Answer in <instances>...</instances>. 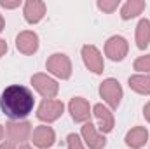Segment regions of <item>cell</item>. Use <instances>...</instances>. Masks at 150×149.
Returning a JSON list of instances; mask_svg holds the SVG:
<instances>
[{
	"mask_svg": "<svg viewBox=\"0 0 150 149\" xmlns=\"http://www.w3.org/2000/svg\"><path fill=\"white\" fill-rule=\"evenodd\" d=\"M33 104H35V98H33L32 91L19 84H12V86L5 88L2 93V98H0L2 112L7 117L18 119V121L26 117L32 112Z\"/></svg>",
	"mask_w": 150,
	"mask_h": 149,
	"instance_id": "obj_1",
	"label": "cell"
},
{
	"mask_svg": "<svg viewBox=\"0 0 150 149\" xmlns=\"http://www.w3.org/2000/svg\"><path fill=\"white\" fill-rule=\"evenodd\" d=\"M63 109H65V105H63L61 100H52V98H49V100H44V102L40 104V107H38V111H37V117L40 121L52 123V121H56V119L63 114Z\"/></svg>",
	"mask_w": 150,
	"mask_h": 149,
	"instance_id": "obj_2",
	"label": "cell"
},
{
	"mask_svg": "<svg viewBox=\"0 0 150 149\" xmlns=\"http://www.w3.org/2000/svg\"><path fill=\"white\" fill-rule=\"evenodd\" d=\"M47 70L52 72L54 75H58V77H61V79H68L72 74V63H70L67 54L56 53L47 60Z\"/></svg>",
	"mask_w": 150,
	"mask_h": 149,
	"instance_id": "obj_3",
	"label": "cell"
},
{
	"mask_svg": "<svg viewBox=\"0 0 150 149\" xmlns=\"http://www.w3.org/2000/svg\"><path fill=\"white\" fill-rule=\"evenodd\" d=\"M100 93H101V97L105 98V102L110 105V107H119V104H120V98H122V88H120V84L115 81V79H107V81H103L101 82V86H100Z\"/></svg>",
	"mask_w": 150,
	"mask_h": 149,
	"instance_id": "obj_4",
	"label": "cell"
},
{
	"mask_svg": "<svg viewBox=\"0 0 150 149\" xmlns=\"http://www.w3.org/2000/svg\"><path fill=\"white\" fill-rule=\"evenodd\" d=\"M32 125L28 121H9L5 125V133L11 142H25L30 137Z\"/></svg>",
	"mask_w": 150,
	"mask_h": 149,
	"instance_id": "obj_5",
	"label": "cell"
},
{
	"mask_svg": "<svg viewBox=\"0 0 150 149\" xmlns=\"http://www.w3.org/2000/svg\"><path fill=\"white\" fill-rule=\"evenodd\" d=\"M32 84L42 97H45V100L54 98L58 95V82L45 74H35L32 77Z\"/></svg>",
	"mask_w": 150,
	"mask_h": 149,
	"instance_id": "obj_6",
	"label": "cell"
},
{
	"mask_svg": "<svg viewBox=\"0 0 150 149\" xmlns=\"http://www.w3.org/2000/svg\"><path fill=\"white\" fill-rule=\"evenodd\" d=\"M127 53V42L124 37H119V35H113L108 39V42L105 44V54L113 60V62H120Z\"/></svg>",
	"mask_w": 150,
	"mask_h": 149,
	"instance_id": "obj_7",
	"label": "cell"
},
{
	"mask_svg": "<svg viewBox=\"0 0 150 149\" xmlns=\"http://www.w3.org/2000/svg\"><path fill=\"white\" fill-rule=\"evenodd\" d=\"M82 58H84V63L89 70H93L94 74L103 72V58H101V53L94 46H84L82 47Z\"/></svg>",
	"mask_w": 150,
	"mask_h": 149,
	"instance_id": "obj_8",
	"label": "cell"
},
{
	"mask_svg": "<svg viewBox=\"0 0 150 149\" xmlns=\"http://www.w3.org/2000/svg\"><path fill=\"white\" fill-rule=\"evenodd\" d=\"M54 139H56V135H54V130L51 126H37L33 130V135H32L33 144L40 149L51 148L54 144Z\"/></svg>",
	"mask_w": 150,
	"mask_h": 149,
	"instance_id": "obj_9",
	"label": "cell"
},
{
	"mask_svg": "<svg viewBox=\"0 0 150 149\" xmlns=\"http://www.w3.org/2000/svg\"><path fill=\"white\" fill-rule=\"evenodd\" d=\"M68 109H70V114H72V117H74L75 123H84V121H87L89 116H91L87 100H84V98H80V97H75V98L70 100Z\"/></svg>",
	"mask_w": 150,
	"mask_h": 149,
	"instance_id": "obj_10",
	"label": "cell"
},
{
	"mask_svg": "<svg viewBox=\"0 0 150 149\" xmlns=\"http://www.w3.org/2000/svg\"><path fill=\"white\" fill-rule=\"evenodd\" d=\"M16 47L23 54H33L38 47V37L33 32H21L16 39Z\"/></svg>",
	"mask_w": 150,
	"mask_h": 149,
	"instance_id": "obj_11",
	"label": "cell"
},
{
	"mask_svg": "<svg viewBox=\"0 0 150 149\" xmlns=\"http://www.w3.org/2000/svg\"><path fill=\"white\" fill-rule=\"evenodd\" d=\"M82 137H84L86 144L91 149H103L105 144H107L105 137L100 135V133L96 132V128H94L91 123H86V125L82 126Z\"/></svg>",
	"mask_w": 150,
	"mask_h": 149,
	"instance_id": "obj_12",
	"label": "cell"
},
{
	"mask_svg": "<svg viewBox=\"0 0 150 149\" xmlns=\"http://www.w3.org/2000/svg\"><path fill=\"white\" fill-rule=\"evenodd\" d=\"M45 14V4L40 0H28L25 4V18L28 23H38Z\"/></svg>",
	"mask_w": 150,
	"mask_h": 149,
	"instance_id": "obj_13",
	"label": "cell"
},
{
	"mask_svg": "<svg viewBox=\"0 0 150 149\" xmlns=\"http://www.w3.org/2000/svg\"><path fill=\"white\" fill-rule=\"evenodd\" d=\"M93 111H94V116H96V119H98V126H100V130H101L103 133L112 132V128H113L112 112L108 111L105 105H101V104H96Z\"/></svg>",
	"mask_w": 150,
	"mask_h": 149,
	"instance_id": "obj_14",
	"label": "cell"
},
{
	"mask_svg": "<svg viewBox=\"0 0 150 149\" xmlns=\"http://www.w3.org/2000/svg\"><path fill=\"white\" fill-rule=\"evenodd\" d=\"M147 137H149V132H147V128H143V126H136V128H133V130H129L127 132V135H126V144L129 146V148H142L145 142H147Z\"/></svg>",
	"mask_w": 150,
	"mask_h": 149,
	"instance_id": "obj_15",
	"label": "cell"
},
{
	"mask_svg": "<svg viewBox=\"0 0 150 149\" xmlns=\"http://www.w3.org/2000/svg\"><path fill=\"white\" fill-rule=\"evenodd\" d=\"M149 40H150V21L142 19L136 27V46L140 49H145L149 46Z\"/></svg>",
	"mask_w": 150,
	"mask_h": 149,
	"instance_id": "obj_16",
	"label": "cell"
},
{
	"mask_svg": "<svg viewBox=\"0 0 150 149\" xmlns=\"http://www.w3.org/2000/svg\"><path fill=\"white\" fill-rule=\"evenodd\" d=\"M143 9H145L143 0H129L127 4H124V7L120 11V16H122V19H131V18L142 14Z\"/></svg>",
	"mask_w": 150,
	"mask_h": 149,
	"instance_id": "obj_17",
	"label": "cell"
},
{
	"mask_svg": "<svg viewBox=\"0 0 150 149\" xmlns=\"http://www.w3.org/2000/svg\"><path fill=\"white\" fill-rule=\"evenodd\" d=\"M129 86L136 93L150 95V75H133V77H129Z\"/></svg>",
	"mask_w": 150,
	"mask_h": 149,
	"instance_id": "obj_18",
	"label": "cell"
},
{
	"mask_svg": "<svg viewBox=\"0 0 150 149\" xmlns=\"http://www.w3.org/2000/svg\"><path fill=\"white\" fill-rule=\"evenodd\" d=\"M134 70H140V72H150V54L149 56H140V58L134 62Z\"/></svg>",
	"mask_w": 150,
	"mask_h": 149,
	"instance_id": "obj_19",
	"label": "cell"
},
{
	"mask_svg": "<svg viewBox=\"0 0 150 149\" xmlns=\"http://www.w3.org/2000/svg\"><path fill=\"white\" fill-rule=\"evenodd\" d=\"M119 5V0H103V2H98V7L103 11V12H113Z\"/></svg>",
	"mask_w": 150,
	"mask_h": 149,
	"instance_id": "obj_20",
	"label": "cell"
},
{
	"mask_svg": "<svg viewBox=\"0 0 150 149\" xmlns=\"http://www.w3.org/2000/svg\"><path fill=\"white\" fill-rule=\"evenodd\" d=\"M67 144H68V149H84L80 139H79V135H75V133H70L67 137Z\"/></svg>",
	"mask_w": 150,
	"mask_h": 149,
	"instance_id": "obj_21",
	"label": "cell"
},
{
	"mask_svg": "<svg viewBox=\"0 0 150 149\" xmlns=\"http://www.w3.org/2000/svg\"><path fill=\"white\" fill-rule=\"evenodd\" d=\"M0 5H2V7H7V9H14V7H18V5H19V0H16V2H7V0H0Z\"/></svg>",
	"mask_w": 150,
	"mask_h": 149,
	"instance_id": "obj_22",
	"label": "cell"
},
{
	"mask_svg": "<svg viewBox=\"0 0 150 149\" xmlns=\"http://www.w3.org/2000/svg\"><path fill=\"white\" fill-rule=\"evenodd\" d=\"M5 51H7V44H5V40H2V39H0V56H2V54H5Z\"/></svg>",
	"mask_w": 150,
	"mask_h": 149,
	"instance_id": "obj_23",
	"label": "cell"
},
{
	"mask_svg": "<svg viewBox=\"0 0 150 149\" xmlns=\"http://www.w3.org/2000/svg\"><path fill=\"white\" fill-rule=\"evenodd\" d=\"M0 149H14V142H11V140H7V142H4Z\"/></svg>",
	"mask_w": 150,
	"mask_h": 149,
	"instance_id": "obj_24",
	"label": "cell"
},
{
	"mask_svg": "<svg viewBox=\"0 0 150 149\" xmlns=\"http://www.w3.org/2000/svg\"><path fill=\"white\" fill-rule=\"evenodd\" d=\"M143 114H145V117H147V121L150 123V102L145 105V109H143Z\"/></svg>",
	"mask_w": 150,
	"mask_h": 149,
	"instance_id": "obj_25",
	"label": "cell"
},
{
	"mask_svg": "<svg viewBox=\"0 0 150 149\" xmlns=\"http://www.w3.org/2000/svg\"><path fill=\"white\" fill-rule=\"evenodd\" d=\"M2 30H4V18L0 16V32H2Z\"/></svg>",
	"mask_w": 150,
	"mask_h": 149,
	"instance_id": "obj_26",
	"label": "cell"
},
{
	"mask_svg": "<svg viewBox=\"0 0 150 149\" xmlns=\"http://www.w3.org/2000/svg\"><path fill=\"white\" fill-rule=\"evenodd\" d=\"M2 139H4V126L0 125V140H2Z\"/></svg>",
	"mask_w": 150,
	"mask_h": 149,
	"instance_id": "obj_27",
	"label": "cell"
},
{
	"mask_svg": "<svg viewBox=\"0 0 150 149\" xmlns=\"http://www.w3.org/2000/svg\"><path fill=\"white\" fill-rule=\"evenodd\" d=\"M19 149H32V148H30V146H21Z\"/></svg>",
	"mask_w": 150,
	"mask_h": 149,
	"instance_id": "obj_28",
	"label": "cell"
}]
</instances>
